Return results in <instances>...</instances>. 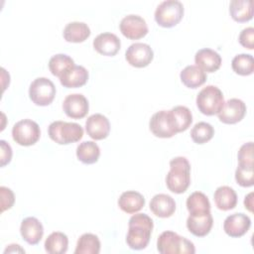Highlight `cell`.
I'll return each mask as SVG.
<instances>
[{
    "instance_id": "44dd1931",
    "label": "cell",
    "mask_w": 254,
    "mask_h": 254,
    "mask_svg": "<svg viewBox=\"0 0 254 254\" xmlns=\"http://www.w3.org/2000/svg\"><path fill=\"white\" fill-rule=\"evenodd\" d=\"M88 79V71L82 65H73L62 77L61 84L66 88H76L84 85Z\"/></svg>"
},
{
    "instance_id": "3957f363",
    "label": "cell",
    "mask_w": 254,
    "mask_h": 254,
    "mask_svg": "<svg viewBox=\"0 0 254 254\" xmlns=\"http://www.w3.org/2000/svg\"><path fill=\"white\" fill-rule=\"evenodd\" d=\"M157 249L161 254H193L194 245L189 239L173 231H164L157 240Z\"/></svg>"
},
{
    "instance_id": "ffe728a7",
    "label": "cell",
    "mask_w": 254,
    "mask_h": 254,
    "mask_svg": "<svg viewBox=\"0 0 254 254\" xmlns=\"http://www.w3.org/2000/svg\"><path fill=\"white\" fill-rule=\"evenodd\" d=\"M150 210L158 217H170L175 213L176 201L169 194L158 193L150 201Z\"/></svg>"
},
{
    "instance_id": "7a4b0ae2",
    "label": "cell",
    "mask_w": 254,
    "mask_h": 254,
    "mask_svg": "<svg viewBox=\"0 0 254 254\" xmlns=\"http://www.w3.org/2000/svg\"><path fill=\"white\" fill-rule=\"evenodd\" d=\"M190 184V164L186 157H176L170 161V171L166 177L167 188L175 193L185 192Z\"/></svg>"
},
{
    "instance_id": "f546056e",
    "label": "cell",
    "mask_w": 254,
    "mask_h": 254,
    "mask_svg": "<svg viewBox=\"0 0 254 254\" xmlns=\"http://www.w3.org/2000/svg\"><path fill=\"white\" fill-rule=\"evenodd\" d=\"M44 246L50 254H64L68 248V238L64 233L55 231L47 237Z\"/></svg>"
},
{
    "instance_id": "4dcf8cb0",
    "label": "cell",
    "mask_w": 254,
    "mask_h": 254,
    "mask_svg": "<svg viewBox=\"0 0 254 254\" xmlns=\"http://www.w3.org/2000/svg\"><path fill=\"white\" fill-rule=\"evenodd\" d=\"M74 65L73 60L65 54H58L53 56L49 61V69L53 75L62 77L68 69Z\"/></svg>"
},
{
    "instance_id": "cb8c5ba5",
    "label": "cell",
    "mask_w": 254,
    "mask_h": 254,
    "mask_svg": "<svg viewBox=\"0 0 254 254\" xmlns=\"http://www.w3.org/2000/svg\"><path fill=\"white\" fill-rule=\"evenodd\" d=\"M90 29L87 24L83 22H70L66 24L64 29L63 36L66 42L81 43L90 36Z\"/></svg>"
},
{
    "instance_id": "52a82bcc",
    "label": "cell",
    "mask_w": 254,
    "mask_h": 254,
    "mask_svg": "<svg viewBox=\"0 0 254 254\" xmlns=\"http://www.w3.org/2000/svg\"><path fill=\"white\" fill-rule=\"evenodd\" d=\"M56 86L47 77H37L29 87L30 99L39 106L50 105L56 96Z\"/></svg>"
},
{
    "instance_id": "603a6c76",
    "label": "cell",
    "mask_w": 254,
    "mask_h": 254,
    "mask_svg": "<svg viewBox=\"0 0 254 254\" xmlns=\"http://www.w3.org/2000/svg\"><path fill=\"white\" fill-rule=\"evenodd\" d=\"M213 198L217 208L223 211L233 209L237 204V194L235 190L228 186L218 187L214 191Z\"/></svg>"
},
{
    "instance_id": "83f0119b",
    "label": "cell",
    "mask_w": 254,
    "mask_h": 254,
    "mask_svg": "<svg viewBox=\"0 0 254 254\" xmlns=\"http://www.w3.org/2000/svg\"><path fill=\"white\" fill-rule=\"evenodd\" d=\"M99 156L100 149L98 145L93 141H84L80 143L76 148V157L83 164H94L98 161Z\"/></svg>"
},
{
    "instance_id": "836d02e7",
    "label": "cell",
    "mask_w": 254,
    "mask_h": 254,
    "mask_svg": "<svg viewBox=\"0 0 254 254\" xmlns=\"http://www.w3.org/2000/svg\"><path fill=\"white\" fill-rule=\"evenodd\" d=\"M214 135L213 127L207 122H198L190 130V137L196 144L208 142Z\"/></svg>"
},
{
    "instance_id": "74e56055",
    "label": "cell",
    "mask_w": 254,
    "mask_h": 254,
    "mask_svg": "<svg viewBox=\"0 0 254 254\" xmlns=\"http://www.w3.org/2000/svg\"><path fill=\"white\" fill-rule=\"evenodd\" d=\"M238 40L241 46L248 50H252L254 47V28L247 27L243 29L239 34Z\"/></svg>"
},
{
    "instance_id": "4fadbf2b",
    "label": "cell",
    "mask_w": 254,
    "mask_h": 254,
    "mask_svg": "<svg viewBox=\"0 0 254 254\" xmlns=\"http://www.w3.org/2000/svg\"><path fill=\"white\" fill-rule=\"evenodd\" d=\"M63 109L66 116L72 119L83 118L89 109L88 100L81 93L68 94L64 99Z\"/></svg>"
},
{
    "instance_id": "484cf974",
    "label": "cell",
    "mask_w": 254,
    "mask_h": 254,
    "mask_svg": "<svg viewBox=\"0 0 254 254\" xmlns=\"http://www.w3.org/2000/svg\"><path fill=\"white\" fill-rule=\"evenodd\" d=\"M182 82L189 88H197L206 80V73L196 65L186 66L180 74Z\"/></svg>"
},
{
    "instance_id": "9a60e30c",
    "label": "cell",
    "mask_w": 254,
    "mask_h": 254,
    "mask_svg": "<svg viewBox=\"0 0 254 254\" xmlns=\"http://www.w3.org/2000/svg\"><path fill=\"white\" fill-rule=\"evenodd\" d=\"M85 131L93 140L105 139L110 132L109 120L100 113L92 114L85 121Z\"/></svg>"
},
{
    "instance_id": "ab89813d",
    "label": "cell",
    "mask_w": 254,
    "mask_h": 254,
    "mask_svg": "<svg viewBox=\"0 0 254 254\" xmlns=\"http://www.w3.org/2000/svg\"><path fill=\"white\" fill-rule=\"evenodd\" d=\"M244 205L250 212L253 211V192H249L244 198Z\"/></svg>"
},
{
    "instance_id": "f1b7e54d",
    "label": "cell",
    "mask_w": 254,
    "mask_h": 254,
    "mask_svg": "<svg viewBox=\"0 0 254 254\" xmlns=\"http://www.w3.org/2000/svg\"><path fill=\"white\" fill-rule=\"evenodd\" d=\"M187 208L190 214H203L210 212L208 197L201 191H194L187 198Z\"/></svg>"
},
{
    "instance_id": "8fae6325",
    "label": "cell",
    "mask_w": 254,
    "mask_h": 254,
    "mask_svg": "<svg viewBox=\"0 0 254 254\" xmlns=\"http://www.w3.org/2000/svg\"><path fill=\"white\" fill-rule=\"evenodd\" d=\"M151 132L159 138H171L177 134L169 110H161L154 113L150 119Z\"/></svg>"
},
{
    "instance_id": "e0dca14e",
    "label": "cell",
    "mask_w": 254,
    "mask_h": 254,
    "mask_svg": "<svg viewBox=\"0 0 254 254\" xmlns=\"http://www.w3.org/2000/svg\"><path fill=\"white\" fill-rule=\"evenodd\" d=\"M121 47L120 39L112 33H101L93 40V48L100 55L113 57Z\"/></svg>"
},
{
    "instance_id": "ac0fdd59",
    "label": "cell",
    "mask_w": 254,
    "mask_h": 254,
    "mask_svg": "<svg viewBox=\"0 0 254 254\" xmlns=\"http://www.w3.org/2000/svg\"><path fill=\"white\" fill-rule=\"evenodd\" d=\"M213 225V218L210 212L203 214H190L187 219L189 231L197 237L207 235Z\"/></svg>"
},
{
    "instance_id": "d4e9b609",
    "label": "cell",
    "mask_w": 254,
    "mask_h": 254,
    "mask_svg": "<svg viewBox=\"0 0 254 254\" xmlns=\"http://www.w3.org/2000/svg\"><path fill=\"white\" fill-rule=\"evenodd\" d=\"M174 128L177 133L186 131L192 122V114L190 110L183 105H178L169 110Z\"/></svg>"
},
{
    "instance_id": "e575fe53",
    "label": "cell",
    "mask_w": 254,
    "mask_h": 254,
    "mask_svg": "<svg viewBox=\"0 0 254 254\" xmlns=\"http://www.w3.org/2000/svg\"><path fill=\"white\" fill-rule=\"evenodd\" d=\"M235 180L241 187H252L254 185V165L238 164L235 171Z\"/></svg>"
},
{
    "instance_id": "2e32d148",
    "label": "cell",
    "mask_w": 254,
    "mask_h": 254,
    "mask_svg": "<svg viewBox=\"0 0 254 254\" xmlns=\"http://www.w3.org/2000/svg\"><path fill=\"white\" fill-rule=\"evenodd\" d=\"M20 233L23 239L30 245L38 244L43 235H44V227L42 222L34 217L29 216L22 220L20 226Z\"/></svg>"
},
{
    "instance_id": "5b68a950",
    "label": "cell",
    "mask_w": 254,
    "mask_h": 254,
    "mask_svg": "<svg viewBox=\"0 0 254 254\" xmlns=\"http://www.w3.org/2000/svg\"><path fill=\"white\" fill-rule=\"evenodd\" d=\"M196 106L198 110L207 116L218 114L224 104V97L222 91L214 85H207L203 87L197 94Z\"/></svg>"
},
{
    "instance_id": "277c9868",
    "label": "cell",
    "mask_w": 254,
    "mask_h": 254,
    "mask_svg": "<svg viewBox=\"0 0 254 254\" xmlns=\"http://www.w3.org/2000/svg\"><path fill=\"white\" fill-rule=\"evenodd\" d=\"M50 138L60 145H67L79 141L83 136L82 127L74 122L54 121L48 128Z\"/></svg>"
},
{
    "instance_id": "8d00e7d4",
    "label": "cell",
    "mask_w": 254,
    "mask_h": 254,
    "mask_svg": "<svg viewBox=\"0 0 254 254\" xmlns=\"http://www.w3.org/2000/svg\"><path fill=\"white\" fill-rule=\"evenodd\" d=\"M0 194H1V211H5L10 209L15 202L14 192L6 187H0Z\"/></svg>"
},
{
    "instance_id": "d6a6232c",
    "label": "cell",
    "mask_w": 254,
    "mask_h": 254,
    "mask_svg": "<svg viewBox=\"0 0 254 254\" xmlns=\"http://www.w3.org/2000/svg\"><path fill=\"white\" fill-rule=\"evenodd\" d=\"M232 69L239 75H250L254 70V60L249 54L236 55L231 62Z\"/></svg>"
},
{
    "instance_id": "f35d334b",
    "label": "cell",
    "mask_w": 254,
    "mask_h": 254,
    "mask_svg": "<svg viewBox=\"0 0 254 254\" xmlns=\"http://www.w3.org/2000/svg\"><path fill=\"white\" fill-rule=\"evenodd\" d=\"M0 149H1V167L6 166L10 163L12 159V148L4 140H0Z\"/></svg>"
},
{
    "instance_id": "ba28073f",
    "label": "cell",
    "mask_w": 254,
    "mask_h": 254,
    "mask_svg": "<svg viewBox=\"0 0 254 254\" xmlns=\"http://www.w3.org/2000/svg\"><path fill=\"white\" fill-rule=\"evenodd\" d=\"M41 130L37 122L31 119H23L14 124L12 128L13 140L21 146H32L38 142Z\"/></svg>"
},
{
    "instance_id": "60d3db41",
    "label": "cell",
    "mask_w": 254,
    "mask_h": 254,
    "mask_svg": "<svg viewBox=\"0 0 254 254\" xmlns=\"http://www.w3.org/2000/svg\"><path fill=\"white\" fill-rule=\"evenodd\" d=\"M7 252L8 253H10V252H22V253H25V250L22 249L20 247V245H18V244H10V245H8V247L4 251V253H7Z\"/></svg>"
},
{
    "instance_id": "5bb4252c",
    "label": "cell",
    "mask_w": 254,
    "mask_h": 254,
    "mask_svg": "<svg viewBox=\"0 0 254 254\" xmlns=\"http://www.w3.org/2000/svg\"><path fill=\"white\" fill-rule=\"evenodd\" d=\"M251 226V219L248 215L237 212L228 215L223 223V230L230 237L243 236Z\"/></svg>"
},
{
    "instance_id": "8992f818",
    "label": "cell",
    "mask_w": 254,
    "mask_h": 254,
    "mask_svg": "<svg viewBox=\"0 0 254 254\" xmlns=\"http://www.w3.org/2000/svg\"><path fill=\"white\" fill-rule=\"evenodd\" d=\"M184 5L178 0H166L161 2L155 11V21L164 28H172L180 23L184 16Z\"/></svg>"
},
{
    "instance_id": "7c38bea8",
    "label": "cell",
    "mask_w": 254,
    "mask_h": 254,
    "mask_svg": "<svg viewBox=\"0 0 254 254\" xmlns=\"http://www.w3.org/2000/svg\"><path fill=\"white\" fill-rule=\"evenodd\" d=\"M246 114V104L238 98H230L224 102L218 112V119L225 124H235L241 121Z\"/></svg>"
},
{
    "instance_id": "9c48e42d",
    "label": "cell",
    "mask_w": 254,
    "mask_h": 254,
    "mask_svg": "<svg viewBox=\"0 0 254 254\" xmlns=\"http://www.w3.org/2000/svg\"><path fill=\"white\" fill-rule=\"evenodd\" d=\"M154 58L152 48L145 43H134L125 53L127 63L134 67H145L151 64Z\"/></svg>"
},
{
    "instance_id": "7402d4cb",
    "label": "cell",
    "mask_w": 254,
    "mask_h": 254,
    "mask_svg": "<svg viewBox=\"0 0 254 254\" xmlns=\"http://www.w3.org/2000/svg\"><path fill=\"white\" fill-rule=\"evenodd\" d=\"M145 205L144 196L135 190H127L121 193L118 199V206L126 213H135Z\"/></svg>"
},
{
    "instance_id": "30bf717a",
    "label": "cell",
    "mask_w": 254,
    "mask_h": 254,
    "mask_svg": "<svg viewBox=\"0 0 254 254\" xmlns=\"http://www.w3.org/2000/svg\"><path fill=\"white\" fill-rule=\"evenodd\" d=\"M119 29L123 36L130 40H139L148 34L146 21L135 14L125 16L119 24Z\"/></svg>"
},
{
    "instance_id": "1f68e13d",
    "label": "cell",
    "mask_w": 254,
    "mask_h": 254,
    "mask_svg": "<svg viewBox=\"0 0 254 254\" xmlns=\"http://www.w3.org/2000/svg\"><path fill=\"white\" fill-rule=\"evenodd\" d=\"M100 251V241L95 234L84 233L76 243L75 254H98Z\"/></svg>"
},
{
    "instance_id": "d6986e66",
    "label": "cell",
    "mask_w": 254,
    "mask_h": 254,
    "mask_svg": "<svg viewBox=\"0 0 254 254\" xmlns=\"http://www.w3.org/2000/svg\"><path fill=\"white\" fill-rule=\"evenodd\" d=\"M194 63L204 72H214L221 65V57L211 49H200L195 53Z\"/></svg>"
},
{
    "instance_id": "4316f807",
    "label": "cell",
    "mask_w": 254,
    "mask_h": 254,
    "mask_svg": "<svg viewBox=\"0 0 254 254\" xmlns=\"http://www.w3.org/2000/svg\"><path fill=\"white\" fill-rule=\"evenodd\" d=\"M231 18L239 23L247 22L253 17V7L251 0H232L229 4Z\"/></svg>"
},
{
    "instance_id": "d590c367",
    "label": "cell",
    "mask_w": 254,
    "mask_h": 254,
    "mask_svg": "<svg viewBox=\"0 0 254 254\" xmlns=\"http://www.w3.org/2000/svg\"><path fill=\"white\" fill-rule=\"evenodd\" d=\"M238 164L241 165H254L253 158V142L243 144L238 151Z\"/></svg>"
},
{
    "instance_id": "6da1fadb",
    "label": "cell",
    "mask_w": 254,
    "mask_h": 254,
    "mask_svg": "<svg viewBox=\"0 0 254 254\" xmlns=\"http://www.w3.org/2000/svg\"><path fill=\"white\" fill-rule=\"evenodd\" d=\"M154 223L146 213H137L130 217L126 243L133 250L145 249L151 238Z\"/></svg>"
}]
</instances>
